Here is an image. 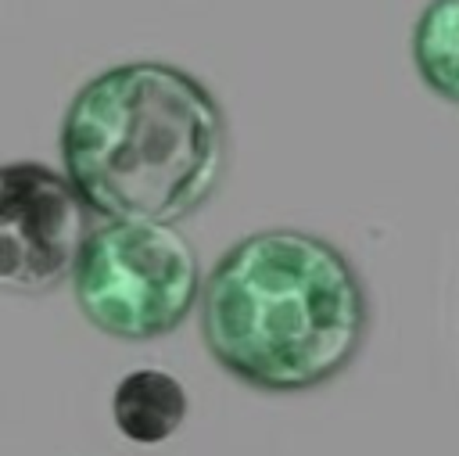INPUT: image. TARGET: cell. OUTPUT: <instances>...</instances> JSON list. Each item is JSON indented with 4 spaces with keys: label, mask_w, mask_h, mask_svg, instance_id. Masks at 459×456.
Listing matches in <instances>:
<instances>
[{
    "label": "cell",
    "mask_w": 459,
    "mask_h": 456,
    "mask_svg": "<svg viewBox=\"0 0 459 456\" xmlns=\"http://www.w3.org/2000/svg\"><path fill=\"white\" fill-rule=\"evenodd\" d=\"M230 133L201 79L165 61L93 75L61 126L65 176L108 223H179L219 187Z\"/></svg>",
    "instance_id": "1"
},
{
    "label": "cell",
    "mask_w": 459,
    "mask_h": 456,
    "mask_svg": "<svg viewBox=\"0 0 459 456\" xmlns=\"http://www.w3.org/2000/svg\"><path fill=\"white\" fill-rule=\"evenodd\" d=\"M369 302L355 266L305 230H258L237 241L201 291L212 359L262 391H308L359 355Z\"/></svg>",
    "instance_id": "2"
},
{
    "label": "cell",
    "mask_w": 459,
    "mask_h": 456,
    "mask_svg": "<svg viewBox=\"0 0 459 456\" xmlns=\"http://www.w3.org/2000/svg\"><path fill=\"white\" fill-rule=\"evenodd\" d=\"M79 312L111 338L172 334L201 294V266L176 223H104L72 273Z\"/></svg>",
    "instance_id": "3"
},
{
    "label": "cell",
    "mask_w": 459,
    "mask_h": 456,
    "mask_svg": "<svg viewBox=\"0 0 459 456\" xmlns=\"http://www.w3.org/2000/svg\"><path fill=\"white\" fill-rule=\"evenodd\" d=\"M186 388L179 377L158 366L133 370L118 381L111 395V417L115 427L133 442V445H161L169 442L179 424L186 420Z\"/></svg>",
    "instance_id": "5"
},
{
    "label": "cell",
    "mask_w": 459,
    "mask_h": 456,
    "mask_svg": "<svg viewBox=\"0 0 459 456\" xmlns=\"http://www.w3.org/2000/svg\"><path fill=\"white\" fill-rule=\"evenodd\" d=\"M420 79L445 101L459 104V0H430L412 32Z\"/></svg>",
    "instance_id": "6"
},
{
    "label": "cell",
    "mask_w": 459,
    "mask_h": 456,
    "mask_svg": "<svg viewBox=\"0 0 459 456\" xmlns=\"http://www.w3.org/2000/svg\"><path fill=\"white\" fill-rule=\"evenodd\" d=\"M86 197L39 162H7L0 172V284L11 294H43L75 273L86 233Z\"/></svg>",
    "instance_id": "4"
}]
</instances>
